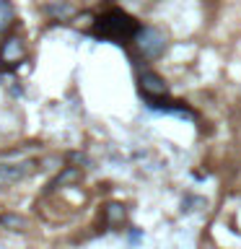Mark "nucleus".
Here are the masks:
<instances>
[{"instance_id":"obj_2","label":"nucleus","mask_w":241,"mask_h":249,"mask_svg":"<svg viewBox=\"0 0 241 249\" xmlns=\"http://www.w3.org/2000/svg\"><path fill=\"white\" fill-rule=\"evenodd\" d=\"M135 50L143 60H158L166 50V36L153 26H140L135 34Z\"/></svg>"},{"instance_id":"obj_3","label":"nucleus","mask_w":241,"mask_h":249,"mask_svg":"<svg viewBox=\"0 0 241 249\" xmlns=\"http://www.w3.org/2000/svg\"><path fill=\"white\" fill-rule=\"evenodd\" d=\"M138 83H140V93H143V96L148 99V107H151V109L158 107L161 99L169 96V86L163 83V78L155 75L153 70H140Z\"/></svg>"},{"instance_id":"obj_7","label":"nucleus","mask_w":241,"mask_h":249,"mask_svg":"<svg viewBox=\"0 0 241 249\" xmlns=\"http://www.w3.org/2000/svg\"><path fill=\"white\" fill-rule=\"evenodd\" d=\"M11 21H13V5L8 0H0V31L11 26Z\"/></svg>"},{"instance_id":"obj_8","label":"nucleus","mask_w":241,"mask_h":249,"mask_svg":"<svg viewBox=\"0 0 241 249\" xmlns=\"http://www.w3.org/2000/svg\"><path fill=\"white\" fill-rule=\"evenodd\" d=\"M239 226H241V202H239Z\"/></svg>"},{"instance_id":"obj_5","label":"nucleus","mask_w":241,"mask_h":249,"mask_svg":"<svg viewBox=\"0 0 241 249\" xmlns=\"http://www.w3.org/2000/svg\"><path fill=\"white\" fill-rule=\"evenodd\" d=\"M23 60V44H21V39H5V44H3V52H0V62L3 65H18V62Z\"/></svg>"},{"instance_id":"obj_6","label":"nucleus","mask_w":241,"mask_h":249,"mask_svg":"<svg viewBox=\"0 0 241 249\" xmlns=\"http://www.w3.org/2000/svg\"><path fill=\"white\" fill-rule=\"evenodd\" d=\"M124 218H127V213H124V208L120 205V202H112V205H106V221L112 226H122Z\"/></svg>"},{"instance_id":"obj_9","label":"nucleus","mask_w":241,"mask_h":249,"mask_svg":"<svg viewBox=\"0 0 241 249\" xmlns=\"http://www.w3.org/2000/svg\"><path fill=\"white\" fill-rule=\"evenodd\" d=\"M0 249H5V247H0Z\"/></svg>"},{"instance_id":"obj_4","label":"nucleus","mask_w":241,"mask_h":249,"mask_svg":"<svg viewBox=\"0 0 241 249\" xmlns=\"http://www.w3.org/2000/svg\"><path fill=\"white\" fill-rule=\"evenodd\" d=\"M36 171L34 161H23V163H0V187H11L16 182H23L26 177H31Z\"/></svg>"},{"instance_id":"obj_1","label":"nucleus","mask_w":241,"mask_h":249,"mask_svg":"<svg viewBox=\"0 0 241 249\" xmlns=\"http://www.w3.org/2000/svg\"><path fill=\"white\" fill-rule=\"evenodd\" d=\"M140 31V23L127 16L120 8H112V11L101 13L96 23H93V36L106 39V42H127V39H135V34Z\"/></svg>"}]
</instances>
